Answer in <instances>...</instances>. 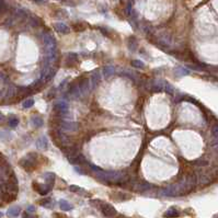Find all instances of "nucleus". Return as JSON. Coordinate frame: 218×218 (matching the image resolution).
<instances>
[{
  "label": "nucleus",
  "instance_id": "28",
  "mask_svg": "<svg viewBox=\"0 0 218 218\" xmlns=\"http://www.w3.org/2000/svg\"><path fill=\"white\" fill-rule=\"evenodd\" d=\"M10 137H11V136L8 133H6V132H0V139L7 140V139H9Z\"/></svg>",
  "mask_w": 218,
  "mask_h": 218
},
{
  "label": "nucleus",
  "instance_id": "6",
  "mask_svg": "<svg viewBox=\"0 0 218 218\" xmlns=\"http://www.w3.org/2000/svg\"><path fill=\"white\" fill-rule=\"evenodd\" d=\"M54 28L55 31L60 34H68L70 32V28L67 24L63 23V22H56V23H54Z\"/></svg>",
  "mask_w": 218,
  "mask_h": 218
},
{
  "label": "nucleus",
  "instance_id": "4",
  "mask_svg": "<svg viewBox=\"0 0 218 218\" xmlns=\"http://www.w3.org/2000/svg\"><path fill=\"white\" fill-rule=\"evenodd\" d=\"M101 211L102 214L105 216V217H109V218H112L117 214L116 209L112 206L111 204H102L101 205Z\"/></svg>",
  "mask_w": 218,
  "mask_h": 218
},
{
  "label": "nucleus",
  "instance_id": "30",
  "mask_svg": "<svg viewBox=\"0 0 218 218\" xmlns=\"http://www.w3.org/2000/svg\"><path fill=\"white\" fill-rule=\"evenodd\" d=\"M31 23L33 26H37L40 24V20L37 18H31Z\"/></svg>",
  "mask_w": 218,
  "mask_h": 218
},
{
  "label": "nucleus",
  "instance_id": "24",
  "mask_svg": "<svg viewBox=\"0 0 218 218\" xmlns=\"http://www.w3.org/2000/svg\"><path fill=\"white\" fill-rule=\"evenodd\" d=\"M149 189H151V184H149V183H145V184L138 185V190L142 191V192H145V191L149 190Z\"/></svg>",
  "mask_w": 218,
  "mask_h": 218
},
{
  "label": "nucleus",
  "instance_id": "34",
  "mask_svg": "<svg viewBox=\"0 0 218 218\" xmlns=\"http://www.w3.org/2000/svg\"><path fill=\"white\" fill-rule=\"evenodd\" d=\"M130 10H132V5H130V3H128L127 9H126V12H127V14H129V13H130Z\"/></svg>",
  "mask_w": 218,
  "mask_h": 218
},
{
  "label": "nucleus",
  "instance_id": "36",
  "mask_svg": "<svg viewBox=\"0 0 218 218\" xmlns=\"http://www.w3.org/2000/svg\"><path fill=\"white\" fill-rule=\"evenodd\" d=\"M3 121H5V116L2 115V113L0 112V124L3 123Z\"/></svg>",
  "mask_w": 218,
  "mask_h": 218
},
{
  "label": "nucleus",
  "instance_id": "38",
  "mask_svg": "<svg viewBox=\"0 0 218 218\" xmlns=\"http://www.w3.org/2000/svg\"><path fill=\"white\" fill-rule=\"evenodd\" d=\"M120 218H127V217H124V216H121V217H120Z\"/></svg>",
  "mask_w": 218,
  "mask_h": 218
},
{
  "label": "nucleus",
  "instance_id": "12",
  "mask_svg": "<svg viewBox=\"0 0 218 218\" xmlns=\"http://www.w3.org/2000/svg\"><path fill=\"white\" fill-rule=\"evenodd\" d=\"M31 124L34 126V127L38 128V127H42V126L44 125V121H43V119L41 117V116L34 115L31 117Z\"/></svg>",
  "mask_w": 218,
  "mask_h": 218
},
{
  "label": "nucleus",
  "instance_id": "32",
  "mask_svg": "<svg viewBox=\"0 0 218 218\" xmlns=\"http://www.w3.org/2000/svg\"><path fill=\"white\" fill-rule=\"evenodd\" d=\"M26 211L30 214H33L34 211H35V207H34L33 205H30V206H28V208H26Z\"/></svg>",
  "mask_w": 218,
  "mask_h": 218
},
{
  "label": "nucleus",
  "instance_id": "20",
  "mask_svg": "<svg viewBox=\"0 0 218 218\" xmlns=\"http://www.w3.org/2000/svg\"><path fill=\"white\" fill-rule=\"evenodd\" d=\"M164 217H168V218H170V217H179V213H178V211H177L176 208H173V207H171V208H169L168 211L164 213Z\"/></svg>",
  "mask_w": 218,
  "mask_h": 218
},
{
  "label": "nucleus",
  "instance_id": "7",
  "mask_svg": "<svg viewBox=\"0 0 218 218\" xmlns=\"http://www.w3.org/2000/svg\"><path fill=\"white\" fill-rule=\"evenodd\" d=\"M20 166L25 169V170H32V169H34V166H35L34 159H30V157L28 156L26 158H23L20 161Z\"/></svg>",
  "mask_w": 218,
  "mask_h": 218
},
{
  "label": "nucleus",
  "instance_id": "13",
  "mask_svg": "<svg viewBox=\"0 0 218 218\" xmlns=\"http://www.w3.org/2000/svg\"><path fill=\"white\" fill-rule=\"evenodd\" d=\"M36 147L40 148V149H46L48 146V142H47V138L45 136H42L40 137L37 140H36Z\"/></svg>",
  "mask_w": 218,
  "mask_h": 218
},
{
  "label": "nucleus",
  "instance_id": "11",
  "mask_svg": "<svg viewBox=\"0 0 218 218\" xmlns=\"http://www.w3.org/2000/svg\"><path fill=\"white\" fill-rule=\"evenodd\" d=\"M101 82V72L99 70H95L94 72L91 76V83H92V87L95 88L99 83Z\"/></svg>",
  "mask_w": 218,
  "mask_h": 218
},
{
  "label": "nucleus",
  "instance_id": "2",
  "mask_svg": "<svg viewBox=\"0 0 218 218\" xmlns=\"http://www.w3.org/2000/svg\"><path fill=\"white\" fill-rule=\"evenodd\" d=\"M161 194L164 196H177V195L181 194V187L180 184H173L170 186L166 187L161 191Z\"/></svg>",
  "mask_w": 218,
  "mask_h": 218
},
{
  "label": "nucleus",
  "instance_id": "14",
  "mask_svg": "<svg viewBox=\"0 0 218 218\" xmlns=\"http://www.w3.org/2000/svg\"><path fill=\"white\" fill-rule=\"evenodd\" d=\"M174 74H176L177 77H183V76H187V75H190V70L182 66H179L176 68L174 70Z\"/></svg>",
  "mask_w": 218,
  "mask_h": 218
},
{
  "label": "nucleus",
  "instance_id": "17",
  "mask_svg": "<svg viewBox=\"0 0 218 218\" xmlns=\"http://www.w3.org/2000/svg\"><path fill=\"white\" fill-rule=\"evenodd\" d=\"M59 207L64 211H68L70 209H72V205L70 203H68L67 201H65V199H60L59 201Z\"/></svg>",
  "mask_w": 218,
  "mask_h": 218
},
{
  "label": "nucleus",
  "instance_id": "3",
  "mask_svg": "<svg viewBox=\"0 0 218 218\" xmlns=\"http://www.w3.org/2000/svg\"><path fill=\"white\" fill-rule=\"evenodd\" d=\"M60 128L67 132H76L78 129V123L72 121H67V120H63L60 121Z\"/></svg>",
  "mask_w": 218,
  "mask_h": 218
},
{
  "label": "nucleus",
  "instance_id": "15",
  "mask_svg": "<svg viewBox=\"0 0 218 218\" xmlns=\"http://www.w3.org/2000/svg\"><path fill=\"white\" fill-rule=\"evenodd\" d=\"M114 74H115V68H114L113 66H111V65L105 66L104 68H103V75H104L105 78H109V77L113 76Z\"/></svg>",
  "mask_w": 218,
  "mask_h": 218
},
{
  "label": "nucleus",
  "instance_id": "37",
  "mask_svg": "<svg viewBox=\"0 0 218 218\" xmlns=\"http://www.w3.org/2000/svg\"><path fill=\"white\" fill-rule=\"evenodd\" d=\"M2 215H3V214H2V213H1V211H0V218L2 217Z\"/></svg>",
  "mask_w": 218,
  "mask_h": 218
},
{
  "label": "nucleus",
  "instance_id": "35",
  "mask_svg": "<svg viewBox=\"0 0 218 218\" xmlns=\"http://www.w3.org/2000/svg\"><path fill=\"white\" fill-rule=\"evenodd\" d=\"M75 170H76L78 173H80V174H85V172H83V171L81 170V169H79L78 167H76V168H75Z\"/></svg>",
  "mask_w": 218,
  "mask_h": 218
},
{
  "label": "nucleus",
  "instance_id": "18",
  "mask_svg": "<svg viewBox=\"0 0 218 218\" xmlns=\"http://www.w3.org/2000/svg\"><path fill=\"white\" fill-rule=\"evenodd\" d=\"M18 124H19V119H18L17 116L12 115V116H10L9 119H8V125H9L11 128L17 127Z\"/></svg>",
  "mask_w": 218,
  "mask_h": 218
},
{
  "label": "nucleus",
  "instance_id": "10",
  "mask_svg": "<svg viewBox=\"0 0 218 218\" xmlns=\"http://www.w3.org/2000/svg\"><path fill=\"white\" fill-rule=\"evenodd\" d=\"M20 213H21V207L20 206H12L7 211V215L11 218L18 217L20 215Z\"/></svg>",
  "mask_w": 218,
  "mask_h": 218
},
{
  "label": "nucleus",
  "instance_id": "16",
  "mask_svg": "<svg viewBox=\"0 0 218 218\" xmlns=\"http://www.w3.org/2000/svg\"><path fill=\"white\" fill-rule=\"evenodd\" d=\"M44 179H45V181L47 182V184L50 185V186H53L55 183V174L53 172H46L45 174H44Z\"/></svg>",
  "mask_w": 218,
  "mask_h": 218
},
{
  "label": "nucleus",
  "instance_id": "5",
  "mask_svg": "<svg viewBox=\"0 0 218 218\" xmlns=\"http://www.w3.org/2000/svg\"><path fill=\"white\" fill-rule=\"evenodd\" d=\"M34 190L37 191L41 195H46L50 193V191L52 190V186H50L48 184H38V183H33Z\"/></svg>",
  "mask_w": 218,
  "mask_h": 218
},
{
  "label": "nucleus",
  "instance_id": "21",
  "mask_svg": "<svg viewBox=\"0 0 218 218\" xmlns=\"http://www.w3.org/2000/svg\"><path fill=\"white\" fill-rule=\"evenodd\" d=\"M132 66L135 67V68H137V69H142V68H145V64L142 62V60H138V59L132 60Z\"/></svg>",
  "mask_w": 218,
  "mask_h": 218
},
{
  "label": "nucleus",
  "instance_id": "8",
  "mask_svg": "<svg viewBox=\"0 0 218 218\" xmlns=\"http://www.w3.org/2000/svg\"><path fill=\"white\" fill-rule=\"evenodd\" d=\"M90 82L91 81L89 79H82V80L79 81V89H80L81 94H85V93L89 92V89H90Z\"/></svg>",
  "mask_w": 218,
  "mask_h": 218
},
{
  "label": "nucleus",
  "instance_id": "27",
  "mask_svg": "<svg viewBox=\"0 0 218 218\" xmlns=\"http://www.w3.org/2000/svg\"><path fill=\"white\" fill-rule=\"evenodd\" d=\"M55 75H56V70H55V69H50V72H48V75H47V77L45 78V81H50Z\"/></svg>",
  "mask_w": 218,
  "mask_h": 218
},
{
  "label": "nucleus",
  "instance_id": "1",
  "mask_svg": "<svg viewBox=\"0 0 218 218\" xmlns=\"http://www.w3.org/2000/svg\"><path fill=\"white\" fill-rule=\"evenodd\" d=\"M53 111L56 112L58 115L65 116L67 114V112H68V103L66 101H63V100L57 101L54 104V107H53Z\"/></svg>",
  "mask_w": 218,
  "mask_h": 218
},
{
  "label": "nucleus",
  "instance_id": "23",
  "mask_svg": "<svg viewBox=\"0 0 218 218\" xmlns=\"http://www.w3.org/2000/svg\"><path fill=\"white\" fill-rule=\"evenodd\" d=\"M23 109H30L34 105V100L33 99H28L23 102Z\"/></svg>",
  "mask_w": 218,
  "mask_h": 218
},
{
  "label": "nucleus",
  "instance_id": "25",
  "mask_svg": "<svg viewBox=\"0 0 218 218\" xmlns=\"http://www.w3.org/2000/svg\"><path fill=\"white\" fill-rule=\"evenodd\" d=\"M69 190H70L71 192H75V193L85 192V190H83V189H81V187L77 186V185H70V186H69Z\"/></svg>",
  "mask_w": 218,
  "mask_h": 218
},
{
  "label": "nucleus",
  "instance_id": "19",
  "mask_svg": "<svg viewBox=\"0 0 218 218\" xmlns=\"http://www.w3.org/2000/svg\"><path fill=\"white\" fill-rule=\"evenodd\" d=\"M154 85V88L157 89V90L162 91L164 87V80H162V79H156V80L154 81V85Z\"/></svg>",
  "mask_w": 218,
  "mask_h": 218
},
{
  "label": "nucleus",
  "instance_id": "33",
  "mask_svg": "<svg viewBox=\"0 0 218 218\" xmlns=\"http://www.w3.org/2000/svg\"><path fill=\"white\" fill-rule=\"evenodd\" d=\"M196 164H198V166H207V164H208V162L204 161V160H202V159H199V160H197V161H196Z\"/></svg>",
  "mask_w": 218,
  "mask_h": 218
},
{
  "label": "nucleus",
  "instance_id": "29",
  "mask_svg": "<svg viewBox=\"0 0 218 218\" xmlns=\"http://www.w3.org/2000/svg\"><path fill=\"white\" fill-rule=\"evenodd\" d=\"M40 204L42 205V206L50 207V199L46 198V199H44V201H40Z\"/></svg>",
  "mask_w": 218,
  "mask_h": 218
},
{
  "label": "nucleus",
  "instance_id": "22",
  "mask_svg": "<svg viewBox=\"0 0 218 218\" xmlns=\"http://www.w3.org/2000/svg\"><path fill=\"white\" fill-rule=\"evenodd\" d=\"M164 90L166 91V92L170 93V94H172L173 92H174V88H173L172 85H170L169 82H167V81H164Z\"/></svg>",
  "mask_w": 218,
  "mask_h": 218
},
{
  "label": "nucleus",
  "instance_id": "9",
  "mask_svg": "<svg viewBox=\"0 0 218 218\" xmlns=\"http://www.w3.org/2000/svg\"><path fill=\"white\" fill-rule=\"evenodd\" d=\"M68 93L70 94V97L72 98H79V95L81 94L80 93V89H79V85L78 83H71L70 87H69Z\"/></svg>",
  "mask_w": 218,
  "mask_h": 218
},
{
  "label": "nucleus",
  "instance_id": "26",
  "mask_svg": "<svg viewBox=\"0 0 218 218\" xmlns=\"http://www.w3.org/2000/svg\"><path fill=\"white\" fill-rule=\"evenodd\" d=\"M211 136L213 138H215L216 140L218 139V125H214L211 127Z\"/></svg>",
  "mask_w": 218,
  "mask_h": 218
},
{
  "label": "nucleus",
  "instance_id": "31",
  "mask_svg": "<svg viewBox=\"0 0 218 218\" xmlns=\"http://www.w3.org/2000/svg\"><path fill=\"white\" fill-rule=\"evenodd\" d=\"M22 217L23 218H37L36 216L32 215V214L28 213V211H25V213H23V215H22Z\"/></svg>",
  "mask_w": 218,
  "mask_h": 218
}]
</instances>
